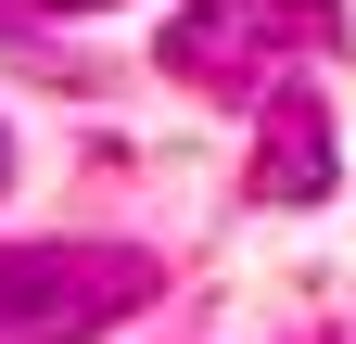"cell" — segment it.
I'll use <instances>...</instances> for the list:
<instances>
[{
  "mask_svg": "<svg viewBox=\"0 0 356 344\" xmlns=\"http://www.w3.org/2000/svg\"><path fill=\"white\" fill-rule=\"evenodd\" d=\"M153 293L165 268L140 242H0V331L13 344H102Z\"/></svg>",
  "mask_w": 356,
  "mask_h": 344,
  "instance_id": "1",
  "label": "cell"
},
{
  "mask_svg": "<svg viewBox=\"0 0 356 344\" xmlns=\"http://www.w3.org/2000/svg\"><path fill=\"white\" fill-rule=\"evenodd\" d=\"M331 38H343L331 0H178L165 13V77L178 90H254L267 102V77L331 52Z\"/></svg>",
  "mask_w": 356,
  "mask_h": 344,
  "instance_id": "2",
  "label": "cell"
},
{
  "mask_svg": "<svg viewBox=\"0 0 356 344\" xmlns=\"http://www.w3.org/2000/svg\"><path fill=\"white\" fill-rule=\"evenodd\" d=\"M331 179H343L331 102L267 90V127H254V204H267V217H305V204H331Z\"/></svg>",
  "mask_w": 356,
  "mask_h": 344,
  "instance_id": "3",
  "label": "cell"
},
{
  "mask_svg": "<svg viewBox=\"0 0 356 344\" xmlns=\"http://www.w3.org/2000/svg\"><path fill=\"white\" fill-rule=\"evenodd\" d=\"M38 13H102V0H38Z\"/></svg>",
  "mask_w": 356,
  "mask_h": 344,
  "instance_id": "4",
  "label": "cell"
},
{
  "mask_svg": "<svg viewBox=\"0 0 356 344\" xmlns=\"http://www.w3.org/2000/svg\"><path fill=\"white\" fill-rule=\"evenodd\" d=\"M0 179H13V141H0Z\"/></svg>",
  "mask_w": 356,
  "mask_h": 344,
  "instance_id": "5",
  "label": "cell"
}]
</instances>
